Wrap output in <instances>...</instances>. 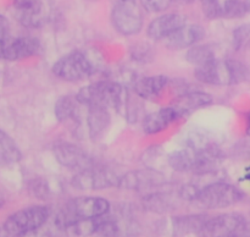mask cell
<instances>
[{"instance_id": "6da1fadb", "label": "cell", "mask_w": 250, "mask_h": 237, "mask_svg": "<svg viewBox=\"0 0 250 237\" xmlns=\"http://www.w3.org/2000/svg\"><path fill=\"white\" fill-rule=\"evenodd\" d=\"M82 107H104L126 116L131 107L129 90L122 83L112 80H99L84 85L76 93Z\"/></svg>"}, {"instance_id": "7a4b0ae2", "label": "cell", "mask_w": 250, "mask_h": 237, "mask_svg": "<svg viewBox=\"0 0 250 237\" xmlns=\"http://www.w3.org/2000/svg\"><path fill=\"white\" fill-rule=\"evenodd\" d=\"M221 161L219 149L209 146H198L188 142L187 146L172 151L167 156V164L177 172H192L208 175L214 172Z\"/></svg>"}, {"instance_id": "3957f363", "label": "cell", "mask_w": 250, "mask_h": 237, "mask_svg": "<svg viewBox=\"0 0 250 237\" xmlns=\"http://www.w3.org/2000/svg\"><path fill=\"white\" fill-rule=\"evenodd\" d=\"M111 203L102 195L83 194L71 198L55 216V227L59 230L76 220L99 219L110 214Z\"/></svg>"}, {"instance_id": "277c9868", "label": "cell", "mask_w": 250, "mask_h": 237, "mask_svg": "<svg viewBox=\"0 0 250 237\" xmlns=\"http://www.w3.org/2000/svg\"><path fill=\"white\" fill-rule=\"evenodd\" d=\"M194 77L207 86H234L248 78V67L237 59L216 58L208 65L194 68Z\"/></svg>"}, {"instance_id": "5b68a950", "label": "cell", "mask_w": 250, "mask_h": 237, "mask_svg": "<svg viewBox=\"0 0 250 237\" xmlns=\"http://www.w3.org/2000/svg\"><path fill=\"white\" fill-rule=\"evenodd\" d=\"M244 199V192L227 181H212L200 187L193 204L203 210H219L233 207Z\"/></svg>"}, {"instance_id": "8992f818", "label": "cell", "mask_w": 250, "mask_h": 237, "mask_svg": "<svg viewBox=\"0 0 250 237\" xmlns=\"http://www.w3.org/2000/svg\"><path fill=\"white\" fill-rule=\"evenodd\" d=\"M51 72L63 82L78 83L92 77L95 73V66L84 51L73 49L53 64Z\"/></svg>"}, {"instance_id": "52a82bcc", "label": "cell", "mask_w": 250, "mask_h": 237, "mask_svg": "<svg viewBox=\"0 0 250 237\" xmlns=\"http://www.w3.org/2000/svg\"><path fill=\"white\" fill-rule=\"evenodd\" d=\"M120 177L121 175L111 168L93 164L89 168L75 172L71 185L73 188L83 192H97L119 187Z\"/></svg>"}, {"instance_id": "ba28073f", "label": "cell", "mask_w": 250, "mask_h": 237, "mask_svg": "<svg viewBox=\"0 0 250 237\" xmlns=\"http://www.w3.org/2000/svg\"><path fill=\"white\" fill-rule=\"evenodd\" d=\"M50 217L51 209L48 205L34 204L12 213L4 224L11 237H15L45 226Z\"/></svg>"}, {"instance_id": "9c48e42d", "label": "cell", "mask_w": 250, "mask_h": 237, "mask_svg": "<svg viewBox=\"0 0 250 237\" xmlns=\"http://www.w3.org/2000/svg\"><path fill=\"white\" fill-rule=\"evenodd\" d=\"M138 1L111 5L110 23L115 32L124 37H133L144 28V16Z\"/></svg>"}, {"instance_id": "30bf717a", "label": "cell", "mask_w": 250, "mask_h": 237, "mask_svg": "<svg viewBox=\"0 0 250 237\" xmlns=\"http://www.w3.org/2000/svg\"><path fill=\"white\" fill-rule=\"evenodd\" d=\"M246 224L244 215L237 212L208 215L198 237H236Z\"/></svg>"}, {"instance_id": "8fae6325", "label": "cell", "mask_w": 250, "mask_h": 237, "mask_svg": "<svg viewBox=\"0 0 250 237\" xmlns=\"http://www.w3.org/2000/svg\"><path fill=\"white\" fill-rule=\"evenodd\" d=\"M51 153L56 163L75 172L95 164L94 159L85 149L70 141H56L51 147Z\"/></svg>"}, {"instance_id": "7c38bea8", "label": "cell", "mask_w": 250, "mask_h": 237, "mask_svg": "<svg viewBox=\"0 0 250 237\" xmlns=\"http://www.w3.org/2000/svg\"><path fill=\"white\" fill-rule=\"evenodd\" d=\"M15 19L26 28H41L48 22L49 10L44 0H12Z\"/></svg>"}, {"instance_id": "4fadbf2b", "label": "cell", "mask_w": 250, "mask_h": 237, "mask_svg": "<svg viewBox=\"0 0 250 237\" xmlns=\"http://www.w3.org/2000/svg\"><path fill=\"white\" fill-rule=\"evenodd\" d=\"M166 185L164 173L155 169L146 168L124 173L120 177L119 188L127 191H158Z\"/></svg>"}, {"instance_id": "5bb4252c", "label": "cell", "mask_w": 250, "mask_h": 237, "mask_svg": "<svg viewBox=\"0 0 250 237\" xmlns=\"http://www.w3.org/2000/svg\"><path fill=\"white\" fill-rule=\"evenodd\" d=\"M43 50L41 39L34 36L24 34V36L10 37L5 44L0 60L5 61H21L26 59L39 55Z\"/></svg>"}, {"instance_id": "9a60e30c", "label": "cell", "mask_w": 250, "mask_h": 237, "mask_svg": "<svg viewBox=\"0 0 250 237\" xmlns=\"http://www.w3.org/2000/svg\"><path fill=\"white\" fill-rule=\"evenodd\" d=\"M188 17L181 12H163L154 17L146 27V37L151 41H166L177 29L188 23Z\"/></svg>"}, {"instance_id": "2e32d148", "label": "cell", "mask_w": 250, "mask_h": 237, "mask_svg": "<svg viewBox=\"0 0 250 237\" xmlns=\"http://www.w3.org/2000/svg\"><path fill=\"white\" fill-rule=\"evenodd\" d=\"M186 117L182 110L175 104L163 107L158 110L149 112L142 119V131L148 136L158 134L166 131L170 126Z\"/></svg>"}, {"instance_id": "e0dca14e", "label": "cell", "mask_w": 250, "mask_h": 237, "mask_svg": "<svg viewBox=\"0 0 250 237\" xmlns=\"http://www.w3.org/2000/svg\"><path fill=\"white\" fill-rule=\"evenodd\" d=\"M171 85V78L165 75L142 76L134 80L133 93L146 102H156L160 99Z\"/></svg>"}, {"instance_id": "ac0fdd59", "label": "cell", "mask_w": 250, "mask_h": 237, "mask_svg": "<svg viewBox=\"0 0 250 237\" xmlns=\"http://www.w3.org/2000/svg\"><path fill=\"white\" fill-rule=\"evenodd\" d=\"M205 36H207V31L202 24L186 23L164 42H165L166 48L170 50H188L192 46L202 43Z\"/></svg>"}, {"instance_id": "d6986e66", "label": "cell", "mask_w": 250, "mask_h": 237, "mask_svg": "<svg viewBox=\"0 0 250 237\" xmlns=\"http://www.w3.org/2000/svg\"><path fill=\"white\" fill-rule=\"evenodd\" d=\"M111 125L110 110L104 107H88L85 116L88 136L92 141H99L106 134Z\"/></svg>"}, {"instance_id": "ffe728a7", "label": "cell", "mask_w": 250, "mask_h": 237, "mask_svg": "<svg viewBox=\"0 0 250 237\" xmlns=\"http://www.w3.org/2000/svg\"><path fill=\"white\" fill-rule=\"evenodd\" d=\"M173 104L180 108L186 116H188L192 112L214 104V97L205 90H185L176 98Z\"/></svg>"}, {"instance_id": "44dd1931", "label": "cell", "mask_w": 250, "mask_h": 237, "mask_svg": "<svg viewBox=\"0 0 250 237\" xmlns=\"http://www.w3.org/2000/svg\"><path fill=\"white\" fill-rule=\"evenodd\" d=\"M208 215L202 213L176 215L171 220V229L176 237H198Z\"/></svg>"}, {"instance_id": "7402d4cb", "label": "cell", "mask_w": 250, "mask_h": 237, "mask_svg": "<svg viewBox=\"0 0 250 237\" xmlns=\"http://www.w3.org/2000/svg\"><path fill=\"white\" fill-rule=\"evenodd\" d=\"M80 107L82 105L76 95H61L54 104V115L60 122H76V120L80 117Z\"/></svg>"}, {"instance_id": "603a6c76", "label": "cell", "mask_w": 250, "mask_h": 237, "mask_svg": "<svg viewBox=\"0 0 250 237\" xmlns=\"http://www.w3.org/2000/svg\"><path fill=\"white\" fill-rule=\"evenodd\" d=\"M23 158L19 144L7 132L0 129V165H15Z\"/></svg>"}, {"instance_id": "cb8c5ba5", "label": "cell", "mask_w": 250, "mask_h": 237, "mask_svg": "<svg viewBox=\"0 0 250 237\" xmlns=\"http://www.w3.org/2000/svg\"><path fill=\"white\" fill-rule=\"evenodd\" d=\"M176 199H181L180 195L175 198L171 193L158 190L144 195L143 205L153 213H165L172 209Z\"/></svg>"}, {"instance_id": "d4e9b609", "label": "cell", "mask_w": 250, "mask_h": 237, "mask_svg": "<svg viewBox=\"0 0 250 237\" xmlns=\"http://www.w3.org/2000/svg\"><path fill=\"white\" fill-rule=\"evenodd\" d=\"M186 61L194 66V68L208 65L217 58L216 50L211 44L199 43L186 51Z\"/></svg>"}, {"instance_id": "484cf974", "label": "cell", "mask_w": 250, "mask_h": 237, "mask_svg": "<svg viewBox=\"0 0 250 237\" xmlns=\"http://www.w3.org/2000/svg\"><path fill=\"white\" fill-rule=\"evenodd\" d=\"M100 220H102V217H99V219L76 220V221H72L61 227L59 231L71 237H89L93 235H97Z\"/></svg>"}, {"instance_id": "4316f807", "label": "cell", "mask_w": 250, "mask_h": 237, "mask_svg": "<svg viewBox=\"0 0 250 237\" xmlns=\"http://www.w3.org/2000/svg\"><path fill=\"white\" fill-rule=\"evenodd\" d=\"M250 43V23H241L232 31V46L236 51H239L246 46L247 43Z\"/></svg>"}, {"instance_id": "83f0119b", "label": "cell", "mask_w": 250, "mask_h": 237, "mask_svg": "<svg viewBox=\"0 0 250 237\" xmlns=\"http://www.w3.org/2000/svg\"><path fill=\"white\" fill-rule=\"evenodd\" d=\"M175 0H138L139 5L144 11L149 14H163L170 9Z\"/></svg>"}, {"instance_id": "f1b7e54d", "label": "cell", "mask_w": 250, "mask_h": 237, "mask_svg": "<svg viewBox=\"0 0 250 237\" xmlns=\"http://www.w3.org/2000/svg\"><path fill=\"white\" fill-rule=\"evenodd\" d=\"M28 191L32 195L39 199H44V198H49L50 195V188L46 183L45 180L43 178H33L29 181L28 183Z\"/></svg>"}, {"instance_id": "f546056e", "label": "cell", "mask_w": 250, "mask_h": 237, "mask_svg": "<svg viewBox=\"0 0 250 237\" xmlns=\"http://www.w3.org/2000/svg\"><path fill=\"white\" fill-rule=\"evenodd\" d=\"M131 58L134 61H141V63H146L151 60V48L146 43L134 44L133 48H131Z\"/></svg>"}, {"instance_id": "4dcf8cb0", "label": "cell", "mask_w": 250, "mask_h": 237, "mask_svg": "<svg viewBox=\"0 0 250 237\" xmlns=\"http://www.w3.org/2000/svg\"><path fill=\"white\" fill-rule=\"evenodd\" d=\"M10 37H11V34H10L9 20L2 16V15H0V56H1L5 44L7 43Z\"/></svg>"}, {"instance_id": "1f68e13d", "label": "cell", "mask_w": 250, "mask_h": 237, "mask_svg": "<svg viewBox=\"0 0 250 237\" xmlns=\"http://www.w3.org/2000/svg\"><path fill=\"white\" fill-rule=\"evenodd\" d=\"M15 237H58V232L49 229V227L43 226L41 227V229L24 232V234H21L19 235V236H15Z\"/></svg>"}, {"instance_id": "d6a6232c", "label": "cell", "mask_w": 250, "mask_h": 237, "mask_svg": "<svg viewBox=\"0 0 250 237\" xmlns=\"http://www.w3.org/2000/svg\"><path fill=\"white\" fill-rule=\"evenodd\" d=\"M0 237H11L9 230L6 229L4 222H0Z\"/></svg>"}, {"instance_id": "836d02e7", "label": "cell", "mask_w": 250, "mask_h": 237, "mask_svg": "<svg viewBox=\"0 0 250 237\" xmlns=\"http://www.w3.org/2000/svg\"><path fill=\"white\" fill-rule=\"evenodd\" d=\"M111 5H117V4H125V2H136L138 0H109Z\"/></svg>"}, {"instance_id": "e575fe53", "label": "cell", "mask_w": 250, "mask_h": 237, "mask_svg": "<svg viewBox=\"0 0 250 237\" xmlns=\"http://www.w3.org/2000/svg\"><path fill=\"white\" fill-rule=\"evenodd\" d=\"M246 133L247 136L250 138V114L247 116V122H246Z\"/></svg>"}, {"instance_id": "d590c367", "label": "cell", "mask_w": 250, "mask_h": 237, "mask_svg": "<svg viewBox=\"0 0 250 237\" xmlns=\"http://www.w3.org/2000/svg\"><path fill=\"white\" fill-rule=\"evenodd\" d=\"M244 178L250 183V166H248L246 170V175H244Z\"/></svg>"}, {"instance_id": "8d00e7d4", "label": "cell", "mask_w": 250, "mask_h": 237, "mask_svg": "<svg viewBox=\"0 0 250 237\" xmlns=\"http://www.w3.org/2000/svg\"><path fill=\"white\" fill-rule=\"evenodd\" d=\"M5 205V197L0 193V209H2V207Z\"/></svg>"}]
</instances>
